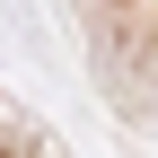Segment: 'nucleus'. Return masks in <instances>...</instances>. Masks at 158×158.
Instances as JSON below:
<instances>
[{"mask_svg":"<svg viewBox=\"0 0 158 158\" xmlns=\"http://www.w3.org/2000/svg\"><path fill=\"white\" fill-rule=\"evenodd\" d=\"M0 158H9V149H0Z\"/></svg>","mask_w":158,"mask_h":158,"instance_id":"obj_1","label":"nucleus"}]
</instances>
